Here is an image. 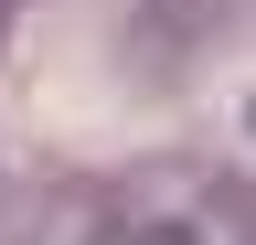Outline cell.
<instances>
[{"instance_id": "cell-1", "label": "cell", "mask_w": 256, "mask_h": 245, "mask_svg": "<svg viewBox=\"0 0 256 245\" xmlns=\"http://www.w3.org/2000/svg\"><path fill=\"white\" fill-rule=\"evenodd\" d=\"M22 245H246V181L224 160H128L43 192Z\"/></svg>"}, {"instance_id": "cell-2", "label": "cell", "mask_w": 256, "mask_h": 245, "mask_svg": "<svg viewBox=\"0 0 256 245\" xmlns=\"http://www.w3.org/2000/svg\"><path fill=\"white\" fill-rule=\"evenodd\" d=\"M11 11H22V0H0V32H11Z\"/></svg>"}]
</instances>
